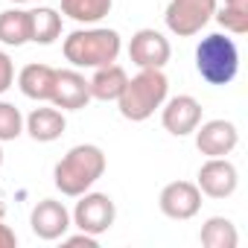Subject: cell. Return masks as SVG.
I'll list each match as a JSON object with an SVG mask.
<instances>
[{
  "label": "cell",
  "instance_id": "13",
  "mask_svg": "<svg viewBox=\"0 0 248 248\" xmlns=\"http://www.w3.org/2000/svg\"><path fill=\"white\" fill-rule=\"evenodd\" d=\"M50 102L62 111H79L91 102V88L88 79L79 70H56V85Z\"/></svg>",
  "mask_w": 248,
  "mask_h": 248
},
{
  "label": "cell",
  "instance_id": "9",
  "mask_svg": "<svg viewBox=\"0 0 248 248\" xmlns=\"http://www.w3.org/2000/svg\"><path fill=\"white\" fill-rule=\"evenodd\" d=\"M158 207H161L164 216L187 222V219H193L202 210V190L193 181H172V184H167L161 190Z\"/></svg>",
  "mask_w": 248,
  "mask_h": 248
},
{
  "label": "cell",
  "instance_id": "19",
  "mask_svg": "<svg viewBox=\"0 0 248 248\" xmlns=\"http://www.w3.org/2000/svg\"><path fill=\"white\" fill-rule=\"evenodd\" d=\"M114 6V0H62V15L76 24H99Z\"/></svg>",
  "mask_w": 248,
  "mask_h": 248
},
{
  "label": "cell",
  "instance_id": "5",
  "mask_svg": "<svg viewBox=\"0 0 248 248\" xmlns=\"http://www.w3.org/2000/svg\"><path fill=\"white\" fill-rule=\"evenodd\" d=\"M216 12V0H170V6L164 12L167 30L178 38L199 35Z\"/></svg>",
  "mask_w": 248,
  "mask_h": 248
},
{
  "label": "cell",
  "instance_id": "17",
  "mask_svg": "<svg viewBox=\"0 0 248 248\" xmlns=\"http://www.w3.org/2000/svg\"><path fill=\"white\" fill-rule=\"evenodd\" d=\"M32 41V18L27 9H6L0 12V44L24 47Z\"/></svg>",
  "mask_w": 248,
  "mask_h": 248
},
{
  "label": "cell",
  "instance_id": "2",
  "mask_svg": "<svg viewBox=\"0 0 248 248\" xmlns=\"http://www.w3.org/2000/svg\"><path fill=\"white\" fill-rule=\"evenodd\" d=\"M167 96H170V79L164 76V70L140 67L138 76L126 79V85H123V91L117 96V108L126 120L143 123L164 105Z\"/></svg>",
  "mask_w": 248,
  "mask_h": 248
},
{
  "label": "cell",
  "instance_id": "12",
  "mask_svg": "<svg viewBox=\"0 0 248 248\" xmlns=\"http://www.w3.org/2000/svg\"><path fill=\"white\" fill-rule=\"evenodd\" d=\"M70 225H73V222H70V210H67L62 202H56V199H41V202L32 207V213H30V228H32V233H35L38 239H47V242L62 239Z\"/></svg>",
  "mask_w": 248,
  "mask_h": 248
},
{
  "label": "cell",
  "instance_id": "14",
  "mask_svg": "<svg viewBox=\"0 0 248 248\" xmlns=\"http://www.w3.org/2000/svg\"><path fill=\"white\" fill-rule=\"evenodd\" d=\"M64 129H67V120L59 108H32V114L24 120V132H30V138L38 143L59 140Z\"/></svg>",
  "mask_w": 248,
  "mask_h": 248
},
{
  "label": "cell",
  "instance_id": "22",
  "mask_svg": "<svg viewBox=\"0 0 248 248\" xmlns=\"http://www.w3.org/2000/svg\"><path fill=\"white\" fill-rule=\"evenodd\" d=\"M12 82H15V64H12L9 53L0 50V93H6L12 88Z\"/></svg>",
  "mask_w": 248,
  "mask_h": 248
},
{
  "label": "cell",
  "instance_id": "15",
  "mask_svg": "<svg viewBox=\"0 0 248 248\" xmlns=\"http://www.w3.org/2000/svg\"><path fill=\"white\" fill-rule=\"evenodd\" d=\"M53 85H56V67L50 64H27L21 73H18V88L27 99H35V102H50L53 96Z\"/></svg>",
  "mask_w": 248,
  "mask_h": 248
},
{
  "label": "cell",
  "instance_id": "10",
  "mask_svg": "<svg viewBox=\"0 0 248 248\" xmlns=\"http://www.w3.org/2000/svg\"><path fill=\"white\" fill-rule=\"evenodd\" d=\"M239 184V172L228 158H207L199 170V190L207 199H228L236 193Z\"/></svg>",
  "mask_w": 248,
  "mask_h": 248
},
{
  "label": "cell",
  "instance_id": "21",
  "mask_svg": "<svg viewBox=\"0 0 248 248\" xmlns=\"http://www.w3.org/2000/svg\"><path fill=\"white\" fill-rule=\"evenodd\" d=\"M21 135H24V114L12 102L0 99V143L18 140Z\"/></svg>",
  "mask_w": 248,
  "mask_h": 248
},
{
  "label": "cell",
  "instance_id": "16",
  "mask_svg": "<svg viewBox=\"0 0 248 248\" xmlns=\"http://www.w3.org/2000/svg\"><path fill=\"white\" fill-rule=\"evenodd\" d=\"M129 73L123 70L117 62L114 64H105V67H96V73L88 79V88H91V99H99V102H117L123 85H126Z\"/></svg>",
  "mask_w": 248,
  "mask_h": 248
},
{
  "label": "cell",
  "instance_id": "3",
  "mask_svg": "<svg viewBox=\"0 0 248 248\" xmlns=\"http://www.w3.org/2000/svg\"><path fill=\"white\" fill-rule=\"evenodd\" d=\"M123 50L120 32L108 27H91V30H76L64 38L62 53L73 67H105L114 64Z\"/></svg>",
  "mask_w": 248,
  "mask_h": 248
},
{
  "label": "cell",
  "instance_id": "24",
  "mask_svg": "<svg viewBox=\"0 0 248 248\" xmlns=\"http://www.w3.org/2000/svg\"><path fill=\"white\" fill-rule=\"evenodd\" d=\"M18 245V233L3 222V216H0V248H15Z\"/></svg>",
  "mask_w": 248,
  "mask_h": 248
},
{
  "label": "cell",
  "instance_id": "27",
  "mask_svg": "<svg viewBox=\"0 0 248 248\" xmlns=\"http://www.w3.org/2000/svg\"><path fill=\"white\" fill-rule=\"evenodd\" d=\"M0 167H3V149H0Z\"/></svg>",
  "mask_w": 248,
  "mask_h": 248
},
{
  "label": "cell",
  "instance_id": "26",
  "mask_svg": "<svg viewBox=\"0 0 248 248\" xmlns=\"http://www.w3.org/2000/svg\"><path fill=\"white\" fill-rule=\"evenodd\" d=\"M0 216H6V204L3 202H0Z\"/></svg>",
  "mask_w": 248,
  "mask_h": 248
},
{
  "label": "cell",
  "instance_id": "6",
  "mask_svg": "<svg viewBox=\"0 0 248 248\" xmlns=\"http://www.w3.org/2000/svg\"><path fill=\"white\" fill-rule=\"evenodd\" d=\"M79 202H76V207H73V213H70V222L79 228V231H85V233H93V236H99V233H105L111 225H114V219H117V204H114V199L111 196H105V193H82V196H76Z\"/></svg>",
  "mask_w": 248,
  "mask_h": 248
},
{
  "label": "cell",
  "instance_id": "11",
  "mask_svg": "<svg viewBox=\"0 0 248 248\" xmlns=\"http://www.w3.org/2000/svg\"><path fill=\"white\" fill-rule=\"evenodd\" d=\"M170 56H172L170 38L158 30H138L129 41V59L138 67H161L164 70Z\"/></svg>",
  "mask_w": 248,
  "mask_h": 248
},
{
  "label": "cell",
  "instance_id": "4",
  "mask_svg": "<svg viewBox=\"0 0 248 248\" xmlns=\"http://www.w3.org/2000/svg\"><path fill=\"white\" fill-rule=\"evenodd\" d=\"M196 70L207 85H231L239 73V50L225 32H210L196 47Z\"/></svg>",
  "mask_w": 248,
  "mask_h": 248
},
{
  "label": "cell",
  "instance_id": "7",
  "mask_svg": "<svg viewBox=\"0 0 248 248\" xmlns=\"http://www.w3.org/2000/svg\"><path fill=\"white\" fill-rule=\"evenodd\" d=\"M239 143V132L231 120H207L196 126V149L204 158H228Z\"/></svg>",
  "mask_w": 248,
  "mask_h": 248
},
{
  "label": "cell",
  "instance_id": "28",
  "mask_svg": "<svg viewBox=\"0 0 248 248\" xmlns=\"http://www.w3.org/2000/svg\"><path fill=\"white\" fill-rule=\"evenodd\" d=\"M9 3H27V0H9Z\"/></svg>",
  "mask_w": 248,
  "mask_h": 248
},
{
  "label": "cell",
  "instance_id": "20",
  "mask_svg": "<svg viewBox=\"0 0 248 248\" xmlns=\"http://www.w3.org/2000/svg\"><path fill=\"white\" fill-rule=\"evenodd\" d=\"M32 18V41L35 44H53L59 35H62V15L50 6H41V9H32L30 12Z\"/></svg>",
  "mask_w": 248,
  "mask_h": 248
},
{
  "label": "cell",
  "instance_id": "25",
  "mask_svg": "<svg viewBox=\"0 0 248 248\" xmlns=\"http://www.w3.org/2000/svg\"><path fill=\"white\" fill-rule=\"evenodd\" d=\"M228 12H236V15H248V0H225V6Z\"/></svg>",
  "mask_w": 248,
  "mask_h": 248
},
{
  "label": "cell",
  "instance_id": "8",
  "mask_svg": "<svg viewBox=\"0 0 248 248\" xmlns=\"http://www.w3.org/2000/svg\"><path fill=\"white\" fill-rule=\"evenodd\" d=\"M161 123L164 129L175 138H184V135H193L196 126L202 123V105L196 96L190 93H178L172 99H164L161 105Z\"/></svg>",
  "mask_w": 248,
  "mask_h": 248
},
{
  "label": "cell",
  "instance_id": "23",
  "mask_svg": "<svg viewBox=\"0 0 248 248\" xmlns=\"http://www.w3.org/2000/svg\"><path fill=\"white\" fill-rule=\"evenodd\" d=\"M64 239V245H85V248H96L99 242H96V236L93 233H85V231H79V233H73V236H62Z\"/></svg>",
  "mask_w": 248,
  "mask_h": 248
},
{
  "label": "cell",
  "instance_id": "18",
  "mask_svg": "<svg viewBox=\"0 0 248 248\" xmlns=\"http://www.w3.org/2000/svg\"><path fill=\"white\" fill-rule=\"evenodd\" d=\"M199 242L204 248H236L239 245V233L236 225L225 216H210L202 231H199Z\"/></svg>",
  "mask_w": 248,
  "mask_h": 248
},
{
  "label": "cell",
  "instance_id": "1",
  "mask_svg": "<svg viewBox=\"0 0 248 248\" xmlns=\"http://www.w3.org/2000/svg\"><path fill=\"white\" fill-rule=\"evenodd\" d=\"M108 161H105V152L96 146V143H79L73 149H67V155L56 164L53 170V181L59 187L62 196H82L88 193L105 172Z\"/></svg>",
  "mask_w": 248,
  "mask_h": 248
}]
</instances>
